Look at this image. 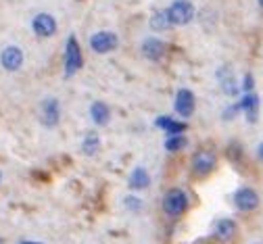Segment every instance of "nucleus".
Instances as JSON below:
<instances>
[{"label": "nucleus", "mask_w": 263, "mask_h": 244, "mask_svg": "<svg viewBox=\"0 0 263 244\" xmlns=\"http://www.w3.org/2000/svg\"><path fill=\"white\" fill-rule=\"evenodd\" d=\"M238 104H240V111H242V115L247 117L249 123H255L259 119V96H257V92L242 94Z\"/></svg>", "instance_id": "2eb2a0df"}, {"label": "nucleus", "mask_w": 263, "mask_h": 244, "mask_svg": "<svg viewBox=\"0 0 263 244\" xmlns=\"http://www.w3.org/2000/svg\"><path fill=\"white\" fill-rule=\"evenodd\" d=\"M19 244H44V242H36V240H21Z\"/></svg>", "instance_id": "393cba45"}, {"label": "nucleus", "mask_w": 263, "mask_h": 244, "mask_svg": "<svg viewBox=\"0 0 263 244\" xmlns=\"http://www.w3.org/2000/svg\"><path fill=\"white\" fill-rule=\"evenodd\" d=\"M238 113H242L238 102H234V104H228V107L221 111V119H223V121H234V119L238 117Z\"/></svg>", "instance_id": "4be33fe9"}, {"label": "nucleus", "mask_w": 263, "mask_h": 244, "mask_svg": "<svg viewBox=\"0 0 263 244\" xmlns=\"http://www.w3.org/2000/svg\"><path fill=\"white\" fill-rule=\"evenodd\" d=\"M163 148H165V153H170V155H178V153L186 151L188 148L186 134H182V136H165V140H163Z\"/></svg>", "instance_id": "aec40b11"}, {"label": "nucleus", "mask_w": 263, "mask_h": 244, "mask_svg": "<svg viewBox=\"0 0 263 244\" xmlns=\"http://www.w3.org/2000/svg\"><path fill=\"white\" fill-rule=\"evenodd\" d=\"M165 11L174 27H186L196 19V7L190 0H174Z\"/></svg>", "instance_id": "0eeeda50"}, {"label": "nucleus", "mask_w": 263, "mask_h": 244, "mask_svg": "<svg viewBox=\"0 0 263 244\" xmlns=\"http://www.w3.org/2000/svg\"><path fill=\"white\" fill-rule=\"evenodd\" d=\"M234 207L242 213H253L255 209L259 207V194L249 188V186H242L234 192Z\"/></svg>", "instance_id": "f8f14e48"}, {"label": "nucleus", "mask_w": 263, "mask_h": 244, "mask_svg": "<svg viewBox=\"0 0 263 244\" xmlns=\"http://www.w3.org/2000/svg\"><path fill=\"white\" fill-rule=\"evenodd\" d=\"M0 184H3V171H0Z\"/></svg>", "instance_id": "bb28decb"}, {"label": "nucleus", "mask_w": 263, "mask_h": 244, "mask_svg": "<svg viewBox=\"0 0 263 244\" xmlns=\"http://www.w3.org/2000/svg\"><path fill=\"white\" fill-rule=\"evenodd\" d=\"M148 25H151V29H153V31H157V33L172 31V29H174V25H172V21H170V17H167V11H165V9L155 11V13L151 15V19H148Z\"/></svg>", "instance_id": "6ab92c4d"}, {"label": "nucleus", "mask_w": 263, "mask_h": 244, "mask_svg": "<svg viewBox=\"0 0 263 244\" xmlns=\"http://www.w3.org/2000/svg\"><path fill=\"white\" fill-rule=\"evenodd\" d=\"M217 80H219V88L226 96H236L240 92V86H238V82H236V78H234L230 67L217 69Z\"/></svg>", "instance_id": "dca6fc26"}, {"label": "nucleus", "mask_w": 263, "mask_h": 244, "mask_svg": "<svg viewBox=\"0 0 263 244\" xmlns=\"http://www.w3.org/2000/svg\"><path fill=\"white\" fill-rule=\"evenodd\" d=\"M188 167H190V173L194 178H209L211 173L217 169V153L209 146H201L196 148L188 161Z\"/></svg>", "instance_id": "f257e3e1"}, {"label": "nucleus", "mask_w": 263, "mask_h": 244, "mask_svg": "<svg viewBox=\"0 0 263 244\" xmlns=\"http://www.w3.org/2000/svg\"><path fill=\"white\" fill-rule=\"evenodd\" d=\"M170 52V44L159 36H146L140 42V54L151 63H161Z\"/></svg>", "instance_id": "1a4fd4ad"}, {"label": "nucleus", "mask_w": 263, "mask_h": 244, "mask_svg": "<svg viewBox=\"0 0 263 244\" xmlns=\"http://www.w3.org/2000/svg\"><path fill=\"white\" fill-rule=\"evenodd\" d=\"M25 65V52L17 44H7L0 48V69L7 73H17Z\"/></svg>", "instance_id": "6e6552de"}, {"label": "nucleus", "mask_w": 263, "mask_h": 244, "mask_svg": "<svg viewBox=\"0 0 263 244\" xmlns=\"http://www.w3.org/2000/svg\"><path fill=\"white\" fill-rule=\"evenodd\" d=\"M88 115H90V121L96 125V127H107L113 119V111L107 102L103 100H94L90 102V109H88Z\"/></svg>", "instance_id": "ddd939ff"}, {"label": "nucleus", "mask_w": 263, "mask_h": 244, "mask_svg": "<svg viewBox=\"0 0 263 244\" xmlns=\"http://www.w3.org/2000/svg\"><path fill=\"white\" fill-rule=\"evenodd\" d=\"M82 67H84L82 44L78 42L76 36H69L65 40V50H63V73L65 78H73L82 71Z\"/></svg>", "instance_id": "7ed1b4c3"}, {"label": "nucleus", "mask_w": 263, "mask_h": 244, "mask_svg": "<svg viewBox=\"0 0 263 244\" xmlns=\"http://www.w3.org/2000/svg\"><path fill=\"white\" fill-rule=\"evenodd\" d=\"M63 119V109L61 100L57 96H44L42 102L38 104V121L46 129H54Z\"/></svg>", "instance_id": "39448f33"}, {"label": "nucleus", "mask_w": 263, "mask_h": 244, "mask_svg": "<svg viewBox=\"0 0 263 244\" xmlns=\"http://www.w3.org/2000/svg\"><path fill=\"white\" fill-rule=\"evenodd\" d=\"M155 127H159L165 136H182L188 129V121H182L172 115H159L155 119Z\"/></svg>", "instance_id": "4468645a"}, {"label": "nucleus", "mask_w": 263, "mask_h": 244, "mask_svg": "<svg viewBox=\"0 0 263 244\" xmlns=\"http://www.w3.org/2000/svg\"><path fill=\"white\" fill-rule=\"evenodd\" d=\"M211 236L215 242L219 244H232L238 236V223L234 219H228V217H221L213 223L211 228Z\"/></svg>", "instance_id": "9b49d317"}, {"label": "nucleus", "mask_w": 263, "mask_h": 244, "mask_svg": "<svg viewBox=\"0 0 263 244\" xmlns=\"http://www.w3.org/2000/svg\"><path fill=\"white\" fill-rule=\"evenodd\" d=\"M257 3H259V7H261V9H263V0H257Z\"/></svg>", "instance_id": "a878e982"}, {"label": "nucleus", "mask_w": 263, "mask_h": 244, "mask_svg": "<svg viewBox=\"0 0 263 244\" xmlns=\"http://www.w3.org/2000/svg\"><path fill=\"white\" fill-rule=\"evenodd\" d=\"M101 146H103V140H101V136H98V132H86V136L82 138V144H80L82 155H86V157L98 155Z\"/></svg>", "instance_id": "a211bd4d"}, {"label": "nucleus", "mask_w": 263, "mask_h": 244, "mask_svg": "<svg viewBox=\"0 0 263 244\" xmlns=\"http://www.w3.org/2000/svg\"><path fill=\"white\" fill-rule=\"evenodd\" d=\"M161 207H163V213H165L167 217L178 219L190 209V194L184 188L174 186V188H170L165 194H163Z\"/></svg>", "instance_id": "f03ea898"}, {"label": "nucleus", "mask_w": 263, "mask_h": 244, "mask_svg": "<svg viewBox=\"0 0 263 244\" xmlns=\"http://www.w3.org/2000/svg\"><path fill=\"white\" fill-rule=\"evenodd\" d=\"M29 27H31V33L40 40H48V38H54L59 33V21L52 13L48 11H40L31 17L29 21Z\"/></svg>", "instance_id": "423d86ee"}, {"label": "nucleus", "mask_w": 263, "mask_h": 244, "mask_svg": "<svg viewBox=\"0 0 263 244\" xmlns=\"http://www.w3.org/2000/svg\"><path fill=\"white\" fill-rule=\"evenodd\" d=\"M196 111V96L192 90L188 88H180L176 92V98H174V113L178 115V119L182 121H188Z\"/></svg>", "instance_id": "9d476101"}, {"label": "nucleus", "mask_w": 263, "mask_h": 244, "mask_svg": "<svg viewBox=\"0 0 263 244\" xmlns=\"http://www.w3.org/2000/svg\"><path fill=\"white\" fill-rule=\"evenodd\" d=\"M119 33L113 29H98L88 38V48L94 54H111L119 48Z\"/></svg>", "instance_id": "20e7f679"}, {"label": "nucleus", "mask_w": 263, "mask_h": 244, "mask_svg": "<svg viewBox=\"0 0 263 244\" xmlns=\"http://www.w3.org/2000/svg\"><path fill=\"white\" fill-rule=\"evenodd\" d=\"M123 207L127 209V211H132V213H140L142 207H144V202H142V198L136 196V194H127V196L123 198Z\"/></svg>", "instance_id": "412c9836"}, {"label": "nucleus", "mask_w": 263, "mask_h": 244, "mask_svg": "<svg viewBox=\"0 0 263 244\" xmlns=\"http://www.w3.org/2000/svg\"><path fill=\"white\" fill-rule=\"evenodd\" d=\"M257 159H259V163H263V142H259V146H257Z\"/></svg>", "instance_id": "b1692460"}, {"label": "nucleus", "mask_w": 263, "mask_h": 244, "mask_svg": "<svg viewBox=\"0 0 263 244\" xmlns=\"http://www.w3.org/2000/svg\"><path fill=\"white\" fill-rule=\"evenodd\" d=\"M127 186H129L132 190H136V192L146 190V188L151 186V173H148V169L142 167V165H138V167L132 169V171H129V178H127Z\"/></svg>", "instance_id": "f3484780"}, {"label": "nucleus", "mask_w": 263, "mask_h": 244, "mask_svg": "<svg viewBox=\"0 0 263 244\" xmlns=\"http://www.w3.org/2000/svg\"><path fill=\"white\" fill-rule=\"evenodd\" d=\"M240 90L247 94V92H255V78L251 76V73H247L245 78H242V84H240Z\"/></svg>", "instance_id": "5701e85b"}, {"label": "nucleus", "mask_w": 263, "mask_h": 244, "mask_svg": "<svg viewBox=\"0 0 263 244\" xmlns=\"http://www.w3.org/2000/svg\"><path fill=\"white\" fill-rule=\"evenodd\" d=\"M255 244H261V242H255Z\"/></svg>", "instance_id": "cd10ccee"}]
</instances>
